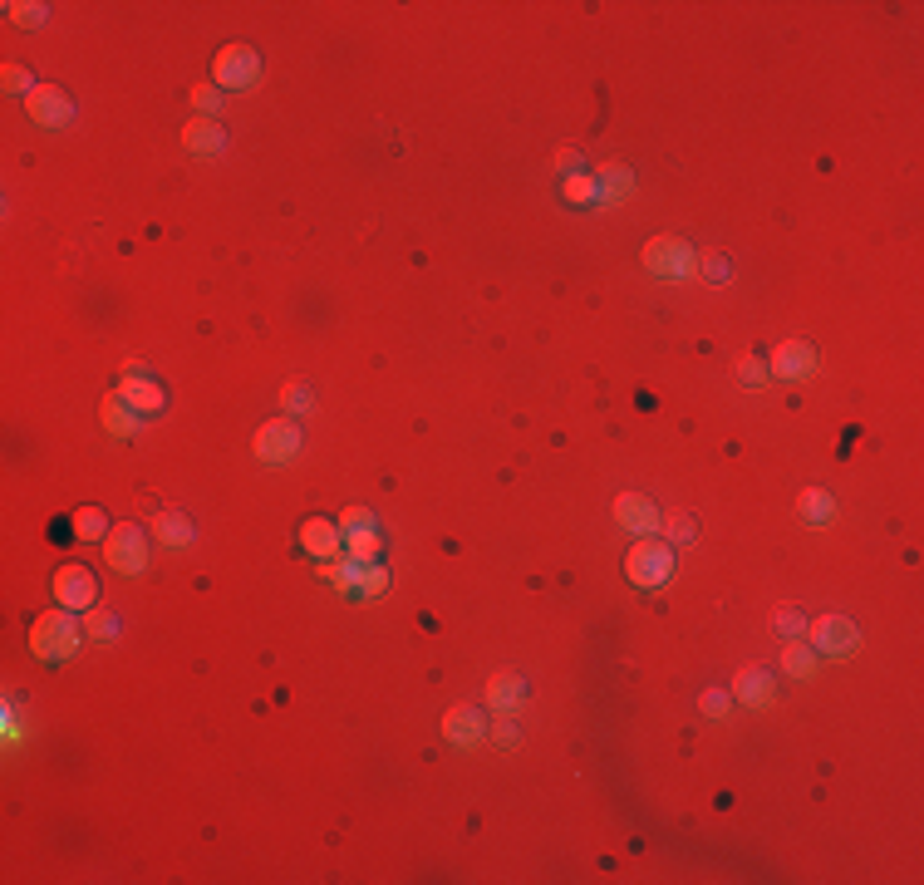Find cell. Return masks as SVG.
<instances>
[{
	"label": "cell",
	"mask_w": 924,
	"mask_h": 885,
	"mask_svg": "<svg viewBox=\"0 0 924 885\" xmlns=\"http://www.w3.org/2000/svg\"><path fill=\"white\" fill-rule=\"evenodd\" d=\"M340 522H345V531H369L374 527V512H369V507H345Z\"/></svg>",
	"instance_id": "38"
},
{
	"label": "cell",
	"mask_w": 924,
	"mask_h": 885,
	"mask_svg": "<svg viewBox=\"0 0 924 885\" xmlns=\"http://www.w3.org/2000/svg\"><path fill=\"white\" fill-rule=\"evenodd\" d=\"M733 699H738L743 708H767L772 699H777V674H772V669H762V664L743 669V674H738V684H733Z\"/></svg>",
	"instance_id": "12"
},
{
	"label": "cell",
	"mask_w": 924,
	"mask_h": 885,
	"mask_svg": "<svg viewBox=\"0 0 924 885\" xmlns=\"http://www.w3.org/2000/svg\"><path fill=\"white\" fill-rule=\"evenodd\" d=\"M492 738H497L502 748H517L521 733H517V723H512V713H497V723H492Z\"/></svg>",
	"instance_id": "36"
},
{
	"label": "cell",
	"mask_w": 924,
	"mask_h": 885,
	"mask_svg": "<svg viewBox=\"0 0 924 885\" xmlns=\"http://www.w3.org/2000/svg\"><path fill=\"white\" fill-rule=\"evenodd\" d=\"M79 640H84V625L74 620V610H45L35 625H30V649L40 654V659H50V664H59V659H69L74 649H79Z\"/></svg>",
	"instance_id": "1"
},
{
	"label": "cell",
	"mask_w": 924,
	"mask_h": 885,
	"mask_svg": "<svg viewBox=\"0 0 924 885\" xmlns=\"http://www.w3.org/2000/svg\"><path fill=\"white\" fill-rule=\"evenodd\" d=\"M182 143H187V153H197V158H217V153L227 148V128L212 123V118H192V123L182 128Z\"/></svg>",
	"instance_id": "16"
},
{
	"label": "cell",
	"mask_w": 924,
	"mask_h": 885,
	"mask_svg": "<svg viewBox=\"0 0 924 885\" xmlns=\"http://www.w3.org/2000/svg\"><path fill=\"white\" fill-rule=\"evenodd\" d=\"M816 364H821V350L811 340H782L767 354V374H777V379H807Z\"/></svg>",
	"instance_id": "8"
},
{
	"label": "cell",
	"mask_w": 924,
	"mask_h": 885,
	"mask_svg": "<svg viewBox=\"0 0 924 885\" xmlns=\"http://www.w3.org/2000/svg\"><path fill=\"white\" fill-rule=\"evenodd\" d=\"M55 600L64 605V610H94V600H99V586H94V576L84 571V566H59L55 571Z\"/></svg>",
	"instance_id": "10"
},
{
	"label": "cell",
	"mask_w": 924,
	"mask_h": 885,
	"mask_svg": "<svg viewBox=\"0 0 924 885\" xmlns=\"http://www.w3.org/2000/svg\"><path fill=\"white\" fill-rule=\"evenodd\" d=\"M25 109H30V118H35L40 128H50V133H59V128L74 123V99H69L64 89H50V84H40V89L25 99Z\"/></svg>",
	"instance_id": "9"
},
{
	"label": "cell",
	"mask_w": 924,
	"mask_h": 885,
	"mask_svg": "<svg viewBox=\"0 0 924 885\" xmlns=\"http://www.w3.org/2000/svg\"><path fill=\"white\" fill-rule=\"evenodd\" d=\"M521 699H526V679H521V674L507 669V674H492V679H487V708H492V713H517Z\"/></svg>",
	"instance_id": "17"
},
{
	"label": "cell",
	"mask_w": 924,
	"mask_h": 885,
	"mask_svg": "<svg viewBox=\"0 0 924 885\" xmlns=\"http://www.w3.org/2000/svg\"><path fill=\"white\" fill-rule=\"evenodd\" d=\"M118 394H123L128 409H138V413H163V404H168V394H163V384L153 374H123Z\"/></svg>",
	"instance_id": "14"
},
{
	"label": "cell",
	"mask_w": 924,
	"mask_h": 885,
	"mask_svg": "<svg viewBox=\"0 0 924 885\" xmlns=\"http://www.w3.org/2000/svg\"><path fill=\"white\" fill-rule=\"evenodd\" d=\"M698 708H703L713 723H723V718H728V708H733V694H723V689H703Z\"/></svg>",
	"instance_id": "32"
},
{
	"label": "cell",
	"mask_w": 924,
	"mask_h": 885,
	"mask_svg": "<svg viewBox=\"0 0 924 885\" xmlns=\"http://www.w3.org/2000/svg\"><path fill=\"white\" fill-rule=\"evenodd\" d=\"M99 418H104V428H109L114 438H133V433H138V409H128L123 394H109L104 409H99Z\"/></svg>",
	"instance_id": "21"
},
{
	"label": "cell",
	"mask_w": 924,
	"mask_h": 885,
	"mask_svg": "<svg viewBox=\"0 0 924 885\" xmlns=\"http://www.w3.org/2000/svg\"><path fill=\"white\" fill-rule=\"evenodd\" d=\"M566 197L571 202H600V187H595V177L576 173V177H566Z\"/></svg>",
	"instance_id": "33"
},
{
	"label": "cell",
	"mask_w": 924,
	"mask_h": 885,
	"mask_svg": "<svg viewBox=\"0 0 924 885\" xmlns=\"http://www.w3.org/2000/svg\"><path fill=\"white\" fill-rule=\"evenodd\" d=\"M384 551V541H379V531H345V556L349 561H374Z\"/></svg>",
	"instance_id": "25"
},
{
	"label": "cell",
	"mask_w": 924,
	"mask_h": 885,
	"mask_svg": "<svg viewBox=\"0 0 924 885\" xmlns=\"http://www.w3.org/2000/svg\"><path fill=\"white\" fill-rule=\"evenodd\" d=\"M300 448H305V433H300L290 418H271V423H261V428H256V458H261V463H271V468L295 463V458H300Z\"/></svg>",
	"instance_id": "7"
},
{
	"label": "cell",
	"mask_w": 924,
	"mask_h": 885,
	"mask_svg": "<svg viewBox=\"0 0 924 885\" xmlns=\"http://www.w3.org/2000/svg\"><path fill=\"white\" fill-rule=\"evenodd\" d=\"M5 10H10L15 25H45V5H35V0H30V5H25V0H10Z\"/></svg>",
	"instance_id": "34"
},
{
	"label": "cell",
	"mask_w": 924,
	"mask_h": 885,
	"mask_svg": "<svg viewBox=\"0 0 924 885\" xmlns=\"http://www.w3.org/2000/svg\"><path fill=\"white\" fill-rule=\"evenodd\" d=\"M816 659H821V654H816L807 640H787V645H782V674H787V679H816Z\"/></svg>",
	"instance_id": "20"
},
{
	"label": "cell",
	"mask_w": 924,
	"mask_h": 885,
	"mask_svg": "<svg viewBox=\"0 0 924 885\" xmlns=\"http://www.w3.org/2000/svg\"><path fill=\"white\" fill-rule=\"evenodd\" d=\"M625 576L635 581L639 590H659L669 576H674V551L659 541V536H639L625 556Z\"/></svg>",
	"instance_id": "2"
},
{
	"label": "cell",
	"mask_w": 924,
	"mask_h": 885,
	"mask_svg": "<svg viewBox=\"0 0 924 885\" xmlns=\"http://www.w3.org/2000/svg\"><path fill=\"white\" fill-rule=\"evenodd\" d=\"M644 271L649 276H664V281H689L693 271H698V256H693L689 241H679V236H654L644 246Z\"/></svg>",
	"instance_id": "4"
},
{
	"label": "cell",
	"mask_w": 924,
	"mask_h": 885,
	"mask_svg": "<svg viewBox=\"0 0 924 885\" xmlns=\"http://www.w3.org/2000/svg\"><path fill=\"white\" fill-rule=\"evenodd\" d=\"M659 531H669V541H693V517H664V527Z\"/></svg>",
	"instance_id": "37"
},
{
	"label": "cell",
	"mask_w": 924,
	"mask_h": 885,
	"mask_svg": "<svg viewBox=\"0 0 924 885\" xmlns=\"http://www.w3.org/2000/svg\"><path fill=\"white\" fill-rule=\"evenodd\" d=\"M281 404H286L290 413H315V394H310V384L290 379L286 389H281Z\"/></svg>",
	"instance_id": "29"
},
{
	"label": "cell",
	"mask_w": 924,
	"mask_h": 885,
	"mask_svg": "<svg viewBox=\"0 0 924 885\" xmlns=\"http://www.w3.org/2000/svg\"><path fill=\"white\" fill-rule=\"evenodd\" d=\"M772 630L782 640H797V635H807V615L802 610H772Z\"/></svg>",
	"instance_id": "28"
},
{
	"label": "cell",
	"mask_w": 924,
	"mask_h": 885,
	"mask_svg": "<svg viewBox=\"0 0 924 885\" xmlns=\"http://www.w3.org/2000/svg\"><path fill=\"white\" fill-rule=\"evenodd\" d=\"M300 546H305L310 556L330 561V556L345 551V531L335 527V522H325V517H305V522H300Z\"/></svg>",
	"instance_id": "13"
},
{
	"label": "cell",
	"mask_w": 924,
	"mask_h": 885,
	"mask_svg": "<svg viewBox=\"0 0 924 885\" xmlns=\"http://www.w3.org/2000/svg\"><path fill=\"white\" fill-rule=\"evenodd\" d=\"M797 512H802L807 527H831V522H836V502H831L826 487H807V492L797 497Z\"/></svg>",
	"instance_id": "18"
},
{
	"label": "cell",
	"mask_w": 924,
	"mask_h": 885,
	"mask_svg": "<svg viewBox=\"0 0 924 885\" xmlns=\"http://www.w3.org/2000/svg\"><path fill=\"white\" fill-rule=\"evenodd\" d=\"M325 581H335L340 590H349V595H354V581H359V561H349V556H345V566H340V561H325Z\"/></svg>",
	"instance_id": "31"
},
{
	"label": "cell",
	"mask_w": 924,
	"mask_h": 885,
	"mask_svg": "<svg viewBox=\"0 0 924 885\" xmlns=\"http://www.w3.org/2000/svg\"><path fill=\"white\" fill-rule=\"evenodd\" d=\"M104 561L123 571V576H143L148 571V531L138 522H118L109 536H104Z\"/></svg>",
	"instance_id": "3"
},
{
	"label": "cell",
	"mask_w": 924,
	"mask_h": 885,
	"mask_svg": "<svg viewBox=\"0 0 924 885\" xmlns=\"http://www.w3.org/2000/svg\"><path fill=\"white\" fill-rule=\"evenodd\" d=\"M482 733H487V718H482L477 708H448V718H443V738H448L453 748H472V743H482Z\"/></svg>",
	"instance_id": "15"
},
{
	"label": "cell",
	"mask_w": 924,
	"mask_h": 885,
	"mask_svg": "<svg viewBox=\"0 0 924 885\" xmlns=\"http://www.w3.org/2000/svg\"><path fill=\"white\" fill-rule=\"evenodd\" d=\"M384 590H389V566H379V561H359L354 595H359V600H379Z\"/></svg>",
	"instance_id": "23"
},
{
	"label": "cell",
	"mask_w": 924,
	"mask_h": 885,
	"mask_svg": "<svg viewBox=\"0 0 924 885\" xmlns=\"http://www.w3.org/2000/svg\"><path fill=\"white\" fill-rule=\"evenodd\" d=\"M708 276H713V281H723V276H728V261H718V256H713V261H708Z\"/></svg>",
	"instance_id": "40"
},
{
	"label": "cell",
	"mask_w": 924,
	"mask_h": 885,
	"mask_svg": "<svg viewBox=\"0 0 924 885\" xmlns=\"http://www.w3.org/2000/svg\"><path fill=\"white\" fill-rule=\"evenodd\" d=\"M84 635L89 640H99V645H109L118 635V620L114 615H104V610H89V620H84Z\"/></svg>",
	"instance_id": "30"
},
{
	"label": "cell",
	"mask_w": 924,
	"mask_h": 885,
	"mask_svg": "<svg viewBox=\"0 0 924 885\" xmlns=\"http://www.w3.org/2000/svg\"><path fill=\"white\" fill-rule=\"evenodd\" d=\"M148 531H153L163 546H192V536H197V527H192L182 512H158V517L148 522Z\"/></svg>",
	"instance_id": "19"
},
{
	"label": "cell",
	"mask_w": 924,
	"mask_h": 885,
	"mask_svg": "<svg viewBox=\"0 0 924 885\" xmlns=\"http://www.w3.org/2000/svg\"><path fill=\"white\" fill-rule=\"evenodd\" d=\"M212 74H217V89L222 94H246L256 79H261V55L251 45H227L212 59Z\"/></svg>",
	"instance_id": "6"
},
{
	"label": "cell",
	"mask_w": 924,
	"mask_h": 885,
	"mask_svg": "<svg viewBox=\"0 0 924 885\" xmlns=\"http://www.w3.org/2000/svg\"><path fill=\"white\" fill-rule=\"evenodd\" d=\"M595 187H600V202H615V197H625V192L635 187V177H630L625 163H605L600 177H595Z\"/></svg>",
	"instance_id": "22"
},
{
	"label": "cell",
	"mask_w": 924,
	"mask_h": 885,
	"mask_svg": "<svg viewBox=\"0 0 924 885\" xmlns=\"http://www.w3.org/2000/svg\"><path fill=\"white\" fill-rule=\"evenodd\" d=\"M807 645L816 649V654H826V659H841V654H856L861 649V625L851 620V615H816L807 625Z\"/></svg>",
	"instance_id": "5"
},
{
	"label": "cell",
	"mask_w": 924,
	"mask_h": 885,
	"mask_svg": "<svg viewBox=\"0 0 924 885\" xmlns=\"http://www.w3.org/2000/svg\"><path fill=\"white\" fill-rule=\"evenodd\" d=\"M69 522H74V536H79V541H104V536H109V517H104L99 507H79Z\"/></svg>",
	"instance_id": "24"
},
{
	"label": "cell",
	"mask_w": 924,
	"mask_h": 885,
	"mask_svg": "<svg viewBox=\"0 0 924 885\" xmlns=\"http://www.w3.org/2000/svg\"><path fill=\"white\" fill-rule=\"evenodd\" d=\"M733 374H738V384H748V389H762V384L772 379V374H767V359H762V354H743Z\"/></svg>",
	"instance_id": "26"
},
{
	"label": "cell",
	"mask_w": 924,
	"mask_h": 885,
	"mask_svg": "<svg viewBox=\"0 0 924 885\" xmlns=\"http://www.w3.org/2000/svg\"><path fill=\"white\" fill-rule=\"evenodd\" d=\"M0 84H5V94H25V99L40 89V84H35V74H30V69H20V64H5V69H0Z\"/></svg>",
	"instance_id": "27"
},
{
	"label": "cell",
	"mask_w": 924,
	"mask_h": 885,
	"mask_svg": "<svg viewBox=\"0 0 924 885\" xmlns=\"http://www.w3.org/2000/svg\"><path fill=\"white\" fill-rule=\"evenodd\" d=\"M192 104L202 109V118H212L222 109V89H217V84H197V89H192Z\"/></svg>",
	"instance_id": "35"
},
{
	"label": "cell",
	"mask_w": 924,
	"mask_h": 885,
	"mask_svg": "<svg viewBox=\"0 0 924 885\" xmlns=\"http://www.w3.org/2000/svg\"><path fill=\"white\" fill-rule=\"evenodd\" d=\"M556 168H561L566 177H576L580 168H585V163H580V153H576V148H561V153H556Z\"/></svg>",
	"instance_id": "39"
},
{
	"label": "cell",
	"mask_w": 924,
	"mask_h": 885,
	"mask_svg": "<svg viewBox=\"0 0 924 885\" xmlns=\"http://www.w3.org/2000/svg\"><path fill=\"white\" fill-rule=\"evenodd\" d=\"M615 522L625 531H639V536H659V527H664L659 507L649 497H639V492H620L615 497Z\"/></svg>",
	"instance_id": "11"
}]
</instances>
